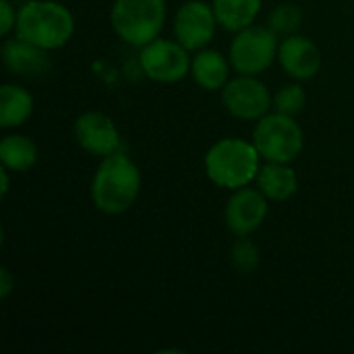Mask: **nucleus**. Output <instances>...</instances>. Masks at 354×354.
I'll return each mask as SVG.
<instances>
[{
	"mask_svg": "<svg viewBox=\"0 0 354 354\" xmlns=\"http://www.w3.org/2000/svg\"><path fill=\"white\" fill-rule=\"evenodd\" d=\"M141 191V172L124 153L106 156L91 180V201L108 216L124 214L133 207Z\"/></svg>",
	"mask_w": 354,
	"mask_h": 354,
	"instance_id": "f257e3e1",
	"label": "nucleus"
},
{
	"mask_svg": "<svg viewBox=\"0 0 354 354\" xmlns=\"http://www.w3.org/2000/svg\"><path fill=\"white\" fill-rule=\"evenodd\" d=\"M17 35L44 50L62 48L73 31L75 19L71 10L56 0H31L17 15Z\"/></svg>",
	"mask_w": 354,
	"mask_h": 354,
	"instance_id": "f03ea898",
	"label": "nucleus"
},
{
	"mask_svg": "<svg viewBox=\"0 0 354 354\" xmlns=\"http://www.w3.org/2000/svg\"><path fill=\"white\" fill-rule=\"evenodd\" d=\"M259 151L245 139H222L205 153V174L222 189H243L259 172Z\"/></svg>",
	"mask_w": 354,
	"mask_h": 354,
	"instance_id": "7ed1b4c3",
	"label": "nucleus"
},
{
	"mask_svg": "<svg viewBox=\"0 0 354 354\" xmlns=\"http://www.w3.org/2000/svg\"><path fill=\"white\" fill-rule=\"evenodd\" d=\"M166 21V0H114L110 23L120 39L131 46H147L158 39Z\"/></svg>",
	"mask_w": 354,
	"mask_h": 354,
	"instance_id": "20e7f679",
	"label": "nucleus"
},
{
	"mask_svg": "<svg viewBox=\"0 0 354 354\" xmlns=\"http://www.w3.org/2000/svg\"><path fill=\"white\" fill-rule=\"evenodd\" d=\"M253 143L266 162H295L303 151V129L295 116L274 112L259 118L253 131Z\"/></svg>",
	"mask_w": 354,
	"mask_h": 354,
	"instance_id": "39448f33",
	"label": "nucleus"
},
{
	"mask_svg": "<svg viewBox=\"0 0 354 354\" xmlns=\"http://www.w3.org/2000/svg\"><path fill=\"white\" fill-rule=\"evenodd\" d=\"M278 35L270 27L249 25L230 44V64L241 75H259L278 58Z\"/></svg>",
	"mask_w": 354,
	"mask_h": 354,
	"instance_id": "423d86ee",
	"label": "nucleus"
},
{
	"mask_svg": "<svg viewBox=\"0 0 354 354\" xmlns=\"http://www.w3.org/2000/svg\"><path fill=\"white\" fill-rule=\"evenodd\" d=\"M143 73L158 83H176L191 73L189 50L176 39H153L139 54Z\"/></svg>",
	"mask_w": 354,
	"mask_h": 354,
	"instance_id": "0eeeda50",
	"label": "nucleus"
},
{
	"mask_svg": "<svg viewBox=\"0 0 354 354\" xmlns=\"http://www.w3.org/2000/svg\"><path fill=\"white\" fill-rule=\"evenodd\" d=\"M222 102L224 108L241 120H259L274 108L270 89L253 75H241L228 81L222 87Z\"/></svg>",
	"mask_w": 354,
	"mask_h": 354,
	"instance_id": "6e6552de",
	"label": "nucleus"
},
{
	"mask_svg": "<svg viewBox=\"0 0 354 354\" xmlns=\"http://www.w3.org/2000/svg\"><path fill=\"white\" fill-rule=\"evenodd\" d=\"M216 25L218 19L214 4L209 6L203 0H189L174 17V35L189 52H199L214 39Z\"/></svg>",
	"mask_w": 354,
	"mask_h": 354,
	"instance_id": "1a4fd4ad",
	"label": "nucleus"
},
{
	"mask_svg": "<svg viewBox=\"0 0 354 354\" xmlns=\"http://www.w3.org/2000/svg\"><path fill=\"white\" fill-rule=\"evenodd\" d=\"M268 216V197L259 189H236L226 203L224 222L236 236L253 234Z\"/></svg>",
	"mask_w": 354,
	"mask_h": 354,
	"instance_id": "9d476101",
	"label": "nucleus"
},
{
	"mask_svg": "<svg viewBox=\"0 0 354 354\" xmlns=\"http://www.w3.org/2000/svg\"><path fill=\"white\" fill-rule=\"evenodd\" d=\"M77 143L91 156H110L118 151L120 133L110 116L102 112H85L75 122Z\"/></svg>",
	"mask_w": 354,
	"mask_h": 354,
	"instance_id": "9b49d317",
	"label": "nucleus"
},
{
	"mask_svg": "<svg viewBox=\"0 0 354 354\" xmlns=\"http://www.w3.org/2000/svg\"><path fill=\"white\" fill-rule=\"evenodd\" d=\"M278 60L282 68L299 81L313 79L322 68L319 48L303 35H288L278 48Z\"/></svg>",
	"mask_w": 354,
	"mask_h": 354,
	"instance_id": "f8f14e48",
	"label": "nucleus"
},
{
	"mask_svg": "<svg viewBox=\"0 0 354 354\" xmlns=\"http://www.w3.org/2000/svg\"><path fill=\"white\" fill-rule=\"evenodd\" d=\"M2 60L6 68L19 77H39L50 68V58L46 50L27 39H21L19 35L15 39L4 41Z\"/></svg>",
	"mask_w": 354,
	"mask_h": 354,
	"instance_id": "ddd939ff",
	"label": "nucleus"
},
{
	"mask_svg": "<svg viewBox=\"0 0 354 354\" xmlns=\"http://www.w3.org/2000/svg\"><path fill=\"white\" fill-rule=\"evenodd\" d=\"M255 180L257 189L272 201H286L299 189L297 172L282 162H268L266 166H261Z\"/></svg>",
	"mask_w": 354,
	"mask_h": 354,
	"instance_id": "4468645a",
	"label": "nucleus"
},
{
	"mask_svg": "<svg viewBox=\"0 0 354 354\" xmlns=\"http://www.w3.org/2000/svg\"><path fill=\"white\" fill-rule=\"evenodd\" d=\"M228 73H230L228 60L216 50H199L191 60L193 81L207 91L222 89L228 83Z\"/></svg>",
	"mask_w": 354,
	"mask_h": 354,
	"instance_id": "2eb2a0df",
	"label": "nucleus"
},
{
	"mask_svg": "<svg viewBox=\"0 0 354 354\" xmlns=\"http://www.w3.org/2000/svg\"><path fill=\"white\" fill-rule=\"evenodd\" d=\"M33 112V97L27 89L19 85H2L0 87V127H21Z\"/></svg>",
	"mask_w": 354,
	"mask_h": 354,
	"instance_id": "dca6fc26",
	"label": "nucleus"
},
{
	"mask_svg": "<svg viewBox=\"0 0 354 354\" xmlns=\"http://www.w3.org/2000/svg\"><path fill=\"white\" fill-rule=\"evenodd\" d=\"M261 8V0H214L218 25L226 31H241L249 27Z\"/></svg>",
	"mask_w": 354,
	"mask_h": 354,
	"instance_id": "f3484780",
	"label": "nucleus"
},
{
	"mask_svg": "<svg viewBox=\"0 0 354 354\" xmlns=\"http://www.w3.org/2000/svg\"><path fill=\"white\" fill-rule=\"evenodd\" d=\"M0 162L8 170L25 172L37 162V145L25 135H6L0 143Z\"/></svg>",
	"mask_w": 354,
	"mask_h": 354,
	"instance_id": "a211bd4d",
	"label": "nucleus"
},
{
	"mask_svg": "<svg viewBox=\"0 0 354 354\" xmlns=\"http://www.w3.org/2000/svg\"><path fill=\"white\" fill-rule=\"evenodd\" d=\"M303 12L297 4H280L270 15V29L276 35H295V31L301 27Z\"/></svg>",
	"mask_w": 354,
	"mask_h": 354,
	"instance_id": "6ab92c4d",
	"label": "nucleus"
},
{
	"mask_svg": "<svg viewBox=\"0 0 354 354\" xmlns=\"http://www.w3.org/2000/svg\"><path fill=\"white\" fill-rule=\"evenodd\" d=\"M230 261H232V266H234L241 274H251V272H255L257 266H259V261H261L257 245L251 243L249 239L241 236V239L232 245V249H230Z\"/></svg>",
	"mask_w": 354,
	"mask_h": 354,
	"instance_id": "aec40b11",
	"label": "nucleus"
},
{
	"mask_svg": "<svg viewBox=\"0 0 354 354\" xmlns=\"http://www.w3.org/2000/svg\"><path fill=\"white\" fill-rule=\"evenodd\" d=\"M305 104H307V95H305L301 85H286L274 95L276 112H282V114H288V116L301 114L305 110Z\"/></svg>",
	"mask_w": 354,
	"mask_h": 354,
	"instance_id": "412c9836",
	"label": "nucleus"
},
{
	"mask_svg": "<svg viewBox=\"0 0 354 354\" xmlns=\"http://www.w3.org/2000/svg\"><path fill=\"white\" fill-rule=\"evenodd\" d=\"M17 15L8 0H0V35H8L12 27H17Z\"/></svg>",
	"mask_w": 354,
	"mask_h": 354,
	"instance_id": "4be33fe9",
	"label": "nucleus"
},
{
	"mask_svg": "<svg viewBox=\"0 0 354 354\" xmlns=\"http://www.w3.org/2000/svg\"><path fill=\"white\" fill-rule=\"evenodd\" d=\"M10 290H12V274L6 268H2L0 270V299H6Z\"/></svg>",
	"mask_w": 354,
	"mask_h": 354,
	"instance_id": "5701e85b",
	"label": "nucleus"
},
{
	"mask_svg": "<svg viewBox=\"0 0 354 354\" xmlns=\"http://www.w3.org/2000/svg\"><path fill=\"white\" fill-rule=\"evenodd\" d=\"M0 178H2V189H0V193H2V197L8 193V168H4L2 172H0Z\"/></svg>",
	"mask_w": 354,
	"mask_h": 354,
	"instance_id": "b1692460",
	"label": "nucleus"
}]
</instances>
